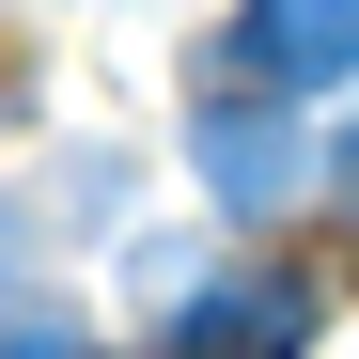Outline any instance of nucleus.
<instances>
[{
    "label": "nucleus",
    "instance_id": "obj_1",
    "mask_svg": "<svg viewBox=\"0 0 359 359\" xmlns=\"http://www.w3.org/2000/svg\"><path fill=\"white\" fill-rule=\"evenodd\" d=\"M203 79H234V94H328V79H359V0H234V32H219V63Z\"/></svg>",
    "mask_w": 359,
    "mask_h": 359
},
{
    "label": "nucleus",
    "instance_id": "obj_2",
    "mask_svg": "<svg viewBox=\"0 0 359 359\" xmlns=\"http://www.w3.org/2000/svg\"><path fill=\"white\" fill-rule=\"evenodd\" d=\"M313 344V281H203V297H172V328L141 359H297Z\"/></svg>",
    "mask_w": 359,
    "mask_h": 359
},
{
    "label": "nucleus",
    "instance_id": "obj_3",
    "mask_svg": "<svg viewBox=\"0 0 359 359\" xmlns=\"http://www.w3.org/2000/svg\"><path fill=\"white\" fill-rule=\"evenodd\" d=\"M188 156H203V188H219L234 219H266L297 172H313V156H297V126H281V94H234V79L188 109Z\"/></svg>",
    "mask_w": 359,
    "mask_h": 359
},
{
    "label": "nucleus",
    "instance_id": "obj_4",
    "mask_svg": "<svg viewBox=\"0 0 359 359\" xmlns=\"http://www.w3.org/2000/svg\"><path fill=\"white\" fill-rule=\"evenodd\" d=\"M0 359H94V344H79L63 313H16V328H0Z\"/></svg>",
    "mask_w": 359,
    "mask_h": 359
},
{
    "label": "nucleus",
    "instance_id": "obj_5",
    "mask_svg": "<svg viewBox=\"0 0 359 359\" xmlns=\"http://www.w3.org/2000/svg\"><path fill=\"white\" fill-rule=\"evenodd\" d=\"M313 188H328V203L359 219V126H328V141H313Z\"/></svg>",
    "mask_w": 359,
    "mask_h": 359
}]
</instances>
